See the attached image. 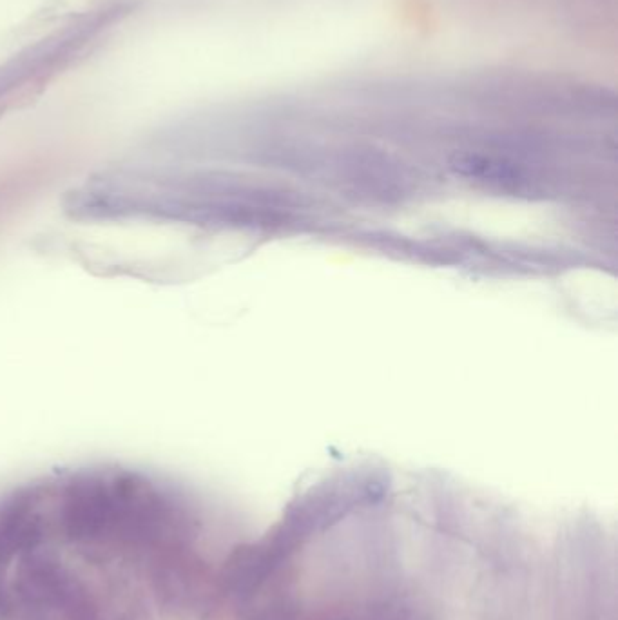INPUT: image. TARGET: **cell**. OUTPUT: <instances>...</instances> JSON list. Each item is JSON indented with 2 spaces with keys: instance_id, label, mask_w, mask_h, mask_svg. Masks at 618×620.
<instances>
[{
  "instance_id": "cell-1",
  "label": "cell",
  "mask_w": 618,
  "mask_h": 620,
  "mask_svg": "<svg viewBox=\"0 0 618 620\" xmlns=\"http://www.w3.org/2000/svg\"><path fill=\"white\" fill-rule=\"evenodd\" d=\"M450 169L464 178H474L503 191H521L528 184L524 165L506 156L492 155L484 151H461L450 158Z\"/></svg>"
}]
</instances>
